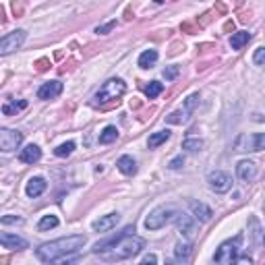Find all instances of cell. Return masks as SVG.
<instances>
[{"label":"cell","mask_w":265,"mask_h":265,"mask_svg":"<svg viewBox=\"0 0 265 265\" xmlns=\"http://www.w3.org/2000/svg\"><path fill=\"white\" fill-rule=\"evenodd\" d=\"M87 238L83 234H71V236H64V238H58V240H50V242H44L40 249L35 251L37 259L44 261V263H56V261H66L71 255L79 253L85 247Z\"/></svg>","instance_id":"cell-1"},{"label":"cell","mask_w":265,"mask_h":265,"mask_svg":"<svg viewBox=\"0 0 265 265\" xmlns=\"http://www.w3.org/2000/svg\"><path fill=\"white\" fill-rule=\"evenodd\" d=\"M145 249V240L139 236H133V234H124L116 242H112L106 251L97 253L104 261H124L131 259L135 255H139Z\"/></svg>","instance_id":"cell-2"},{"label":"cell","mask_w":265,"mask_h":265,"mask_svg":"<svg viewBox=\"0 0 265 265\" xmlns=\"http://www.w3.org/2000/svg\"><path fill=\"white\" fill-rule=\"evenodd\" d=\"M126 91V85L122 79H108L102 87H100V91H97L93 95V106H102L106 102H118V97Z\"/></svg>","instance_id":"cell-3"},{"label":"cell","mask_w":265,"mask_h":265,"mask_svg":"<svg viewBox=\"0 0 265 265\" xmlns=\"http://www.w3.org/2000/svg\"><path fill=\"white\" fill-rule=\"evenodd\" d=\"M240 247H242V234H236L234 238L220 244V249L213 255V261L215 263H234L240 253Z\"/></svg>","instance_id":"cell-4"},{"label":"cell","mask_w":265,"mask_h":265,"mask_svg":"<svg viewBox=\"0 0 265 265\" xmlns=\"http://www.w3.org/2000/svg\"><path fill=\"white\" fill-rule=\"evenodd\" d=\"M174 213H176V207H172V205H162V207H155L145 218V228L147 230H160V228H164L168 222H172Z\"/></svg>","instance_id":"cell-5"},{"label":"cell","mask_w":265,"mask_h":265,"mask_svg":"<svg viewBox=\"0 0 265 265\" xmlns=\"http://www.w3.org/2000/svg\"><path fill=\"white\" fill-rule=\"evenodd\" d=\"M25 37H27L25 29H15V31L2 35V37H0V56H6V54L17 52L19 48L25 44Z\"/></svg>","instance_id":"cell-6"},{"label":"cell","mask_w":265,"mask_h":265,"mask_svg":"<svg viewBox=\"0 0 265 265\" xmlns=\"http://www.w3.org/2000/svg\"><path fill=\"white\" fill-rule=\"evenodd\" d=\"M236 151H263L265 147V135L263 133H255V135H240L236 143Z\"/></svg>","instance_id":"cell-7"},{"label":"cell","mask_w":265,"mask_h":265,"mask_svg":"<svg viewBox=\"0 0 265 265\" xmlns=\"http://www.w3.org/2000/svg\"><path fill=\"white\" fill-rule=\"evenodd\" d=\"M207 184L213 193H228L232 189V176L228 172L213 170L207 174Z\"/></svg>","instance_id":"cell-8"},{"label":"cell","mask_w":265,"mask_h":265,"mask_svg":"<svg viewBox=\"0 0 265 265\" xmlns=\"http://www.w3.org/2000/svg\"><path fill=\"white\" fill-rule=\"evenodd\" d=\"M172 222L176 224V230H178L182 236L186 238V240H191L193 236H195V232H197V228H195V222H193V218L189 213H184V211H178L176 209V213H174V218H172Z\"/></svg>","instance_id":"cell-9"},{"label":"cell","mask_w":265,"mask_h":265,"mask_svg":"<svg viewBox=\"0 0 265 265\" xmlns=\"http://www.w3.org/2000/svg\"><path fill=\"white\" fill-rule=\"evenodd\" d=\"M23 143V133L4 129L0 131V151H15Z\"/></svg>","instance_id":"cell-10"},{"label":"cell","mask_w":265,"mask_h":265,"mask_svg":"<svg viewBox=\"0 0 265 265\" xmlns=\"http://www.w3.org/2000/svg\"><path fill=\"white\" fill-rule=\"evenodd\" d=\"M236 176L242 182H251L257 178V164L251 160H240L236 164Z\"/></svg>","instance_id":"cell-11"},{"label":"cell","mask_w":265,"mask_h":265,"mask_svg":"<svg viewBox=\"0 0 265 265\" xmlns=\"http://www.w3.org/2000/svg\"><path fill=\"white\" fill-rule=\"evenodd\" d=\"M0 244L4 249H11V251H23L29 249V242L17 234H8V232H0Z\"/></svg>","instance_id":"cell-12"},{"label":"cell","mask_w":265,"mask_h":265,"mask_svg":"<svg viewBox=\"0 0 265 265\" xmlns=\"http://www.w3.org/2000/svg\"><path fill=\"white\" fill-rule=\"evenodd\" d=\"M60 93H62L60 81H48L37 89V97H40V100H54V97H58Z\"/></svg>","instance_id":"cell-13"},{"label":"cell","mask_w":265,"mask_h":265,"mask_svg":"<svg viewBox=\"0 0 265 265\" xmlns=\"http://www.w3.org/2000/svg\"><path fill=\"white\" fill-rule=\"evenodd\" d=\"M46 178H42V176H33V178H29L27 186H25V193H27V197H40V195L46 191Z\"/></svg>","instance_id":"cell-14"},{"label":"cell","mask_w":265,"mask_h":265,"mask_svg":"<svg viewBox=\"0 0 265 265\" xmlns=\"http://www.w3.org/2000/svg\"><path fill=\"white\" fill-rule=\"evenodd\" d=\"M118 222H120L118 213H108V215H104V218H100L97 222H93V230L95 232H108V230H112Z\"/></svg>","instance_id":"cell-15"},{"label":"cell","mask_w":265,"mask_h":265,"mask_svg":"<svg viewBox=\"0 0 265 265\" xmlns=\"http://www.w3.org/2000/svg\"><path fill=\"white\" fill-rule=\"evenodd\" d=\"M42 158V149L37 145H27L25 149H21V153H19V160L25 162V164H35V162H40Z\"/></svg>","instance_id":"cell-16"},{"label":"cell","mask_w":265,"mask_h":265,"mask_svg":"<svg viewBox=\"0 0 265 265\" xmlns=\"http://www.w3.org/2000/svg\"><path fill=\"white\" fill-rule=\"evenodd\" d=\"M191 211L199 222H209L211 215H213L211 207H207V205L201 203V201H191Z\"/></svg>","instance_id":"cell-17"},{"label":"cell","mask_w":265,"mask_h":265,"mask_svg":"<svg viewBox=\"0 0 265 265\" xmlns=\"http://www.w3.org/2000/svg\"><path fill=\"white\" fill-rule=\"evenodd\" d=\"M131 232H135V228H133V226H126V228H124V230L118 234V236H110V238H106V240H102V242H95V244H93V253L97 255V253L106 251V249L110 247L112 242H116V240H118L120 236H124V234H131Z\"/></svg>","instance_id":"cell-18"},{"label":"cell","mask_w":265,"mask_h":265,"mask_svg":"<svg viewBox=\"0 0 265 265\" xmlns=\"http://www.w3.org/2000/svg\"><path fill=\"white\" fill-rule=\"evenodd\" d=\"M116 166H118V170H120L122 174H126V176L137 174V162L131 158V155H122V158H118Z\"/></svg>","instance_id":"cell-19"},{"label":"cell","mask_w":265,"mask_h":265,"mask_svg":"<svg viewBox=\"0 0 265 265\" xmlns=\"http://www.w3.org/2000/svg\"><path fill=\"white\" fill-rule=\"evenodd\" d=\"M249 42H251V33H249V31L232 33V37H230V46H232V50H242V48L247 46Z\"/></svg>","instance_id":"cell-20"},{"label":"cell","mask_w":265,"mask_h":265,"mask_svg":"<svg viewBox=\"0 0 265 265\" xmlns=\"http://www.w3.org/2000/svg\"><path fill=\"white\" fill-rule=\"evenodd\" d=\"M191 242L189 240H182V242H176V247H174V255H176V259L178 261H189V257H191Z\"/></svg>","instance_id":"cell-21"},{"label":"cell","mask_w":265,"mask_h":265,"mask_svg":"<svg viewBox=\"0 0 265 265\" xmlns=\"http://www.w3.org/2000/svg\"><path fill=\"white\" fill-rule=\"evenodd\" d=\"M170 139V131L166 129V131H158V133H153L151 137H149V141H147V145L151 147V149H155V147H160L162 143H166Z\"/></svg>","instance_id":"cell-22"},{"label":"cell","mask_w":265,"mask_h":265,"mask_svg":"<svg viewBox=\"0 0 265 265\" xmlns=\"http://www.w3.org/2000/svg\"><path fill=\"white\" fill-rule=\"evenodd\" d=\"M155 62H158V52H155V50H145L139 56V66L141 68H151Z\"/></svg>","instance_id":"cell-23"},{"label":"cell","mask_w":265,"mask_h":265,"mask_svg":"<svg viewBox=\"0 0 265 265\" xmlns=\"http://www.w3.org/2000/svg\"><path fill=\"white\" fill-rule=\"evenodd\" d=\"M249 226H251V234H253V238H255V244L261 247V242H263V228H261L259 220L257 218H249Z\"/></svg>","instance_id":"cell-24"},{"label":"cell","mask_w":265,"mask_h":265,"mask_svg":"<svg viewBox=\"0 0 265 265\" xmlns=\"http://www.w3.org/2000/svg\"><path fill=\"white\" fill-rule=\"evenodd\" d=\"M118 139V129L116 126H106V129L100 133V143L102 145H108V143H112V141H116Z\"/></svg>","instance_id":"cell-25"},{"label":"cell","mask_w":265,"mask_h":265,"mask_svg":"<svg viewBox=\"0 0 265 265\" xmlns=\"http://www.w3.org/2000/svg\"><path fill=\"white\" fill-rule=\"evenodd\" d=\"M58 226V218L56 215H44V218L37 222V230L40 232H46V230H52Z\"/></svg>","instance_id":"cell-26"},{"label":"cell","mask_w":265,"mask_h":265,"mask_svg":"<svg viewBox=\"0 0 265 265\" xmlns=\"http://www.w3.org/2000/svg\"><path fill=\"white\" fill-rule=\"evenodd\" d=\"M27 108V102H17V100H13V102H6L4 106H2V114H6V116H11V114H15V112H19V110H25Z\"/></svg>","instance_id":"cell-27"},{"label":"cell","mask_w":265,"mask_h":265,"mask_svg":"<svg viewBox=\"0 0 265 265\" xmlns=\"http://www.w3.org/2000/svg\"><path fill=\"white\" fill-rule=\"evenodd\" d=\"M189 110H176L172 112L170 116H166V120H168L170 124H184L186 120H189Z\"/></svg>","instance_id":"cell-28"},{"label":"cell","mask_w":265,"mask_h":265,"mask_svg":"<svg viewBox=\"0 0 265 265\" xmlns=\"http://www.w3.org/2000/svg\"><path fill=\"white\" fill-rule=\"evenodd\" d=\"M162 91H164V85H162L160 81H151L149 85L145 87V95L149 97V100H153V97H158Z\"/></svg>","instance_id":"cell-29"},{"label":"cell","mask_w":265,"mask_h":265,"mask_svg":"<svg viewBox=\"0 0 265 265\" xmlns=\"http://www.w3.org/2000/svg\"><path fill=\"white\" fill-rule=\"evenodd\" d=\"M73 149H75V143H73V141H66V143H62V145H58L56 149H54V153L58 155V158H66V155L73 153Z\"/></svg>","instance_id":"cell-30"},{"label":"cell","mask_w":265,"mask_h":265,"mask_svg":"<svg viewBox=\"0 0 265 265\" xmlns=\"http://www.w3.org/2000/svg\"><path fill=\"white\" fill-rule=\"evenodd\" d=\"M201 147H203L201 139H184L182 141V149H186V151H199Z\"/></svg>","instance_id":"cell-31"},{"label":"cell","mask_w":265,"mask_h":265,"mask_svg":"<svg viewBox=\"0 0 265 265\" xmlns=\"http://www.w3.org/2000/svg\"><path fill=\"white\" fill-rule=\"evenodd\" d=\"M197 104H199V93H193V95L186 97V102H184V110L193 112L195 108H197Z\"/></svg>","instance_id":"cell-32"},{"label":"cell","mask_w":265,"mask_h":265,"mask_svg":"<svg viewBox=\"0 0 265 265\" xmlns=\"http://www.w3.org/2000/svg\"><path fill=\"white\" fill-rule=\"evenodd\" d=\"M176 75H178V66H166V68H164L166 81H174V79H176Z\"/></svg>","instance_id":"cell-33"},{"label":"cell","mask_w":265,"mask_h":265,"mask_svg":"<svg viewBox=\"0 0 265 265\" xmlns=\"http://www.w3.org/2000/svg\"><path fill=\"white\" fill-rule=\"evenodd\" d=\"M263 60H265V48H257V50H255V56H253V62L257 66H263Z\"/></svg>","instance_id":"cell-34"},{"label":"cell","mask_w":265,"mask_h":265,"mask_svg":"<svg viewBox=\"0 0 265 265\" xmlns=\"http://www.w3.org/2000/svg\"><path fill=\"white\" fill-rule=\"evenodd\" d=\"M0 224H23V218H19V215H2Z\"/></svg>","instance_id":"cell-35"},{"label":"cell","mask_w":265,"mask_h":265,"mask_svg":"<svg viewBox=\"0 0 265 265\" xmlns=\"http://www.w3.org/2000/svg\"><path fill=\"white\" fill-rule=\"evenodd\" d=\"M168 166H170L172 170H178V168H182V166H184V158H182V155H176V158H174Z\"/></svg>","instance_id":"cell-36"},{"label":"cell","mask_w":265,"mask_h":265,"mask_svg":"<svg viewBox=\"0 0 265 265\" xmlns=\"http://www.w3.org/2000/svg\"><path fill=\"white\" fill-rule=\"evenodd\" d=\"M114 27H116V21H110V23H106V25H102V27H97L95 33H108V31H112Z\"/></svg>","instance_id":"cell-37"},{"label":"cell","mask_w":265,"mask_h":265,"mask_svg":"<svg viewBox=\"0 0 265 265\" xmlns=\"http://www.w3.org/2000/svg\"><path fill=\"white\" fill-rule=\"evenodd\" d=\"M155 261H158V257H155V255H145V257L141 259L143 265H147V263H155Z\"/></svg>","instance_id":"cell-38"},{"label":"cell","mask_w":265,"mask_h":265,"mask_svg":"<svg viewBox=\"0 0 265 265\" xmlns=\"http://www.w3.org/2000/svg\"><path fill=\"white\" fill-rule=\"evenodd\" d=\"M46 64H48V60H40V62H37V71H44Z\"/></svg>","instance_id":"cell-39"},{"label":"cell","mask_w":265,"mask_h":265,"mask_svg":"<svg viewBox=\"0 0 265 265\" xmlns=\"http://www.w3.org/2000/svg\"><path fill=\"white\" fill-rule=\"evenodd\" d=\"M155 2H158V4H160V2H164V0H155Z\"/></svg>","instance_id":"cell-40"}]
</instances>
